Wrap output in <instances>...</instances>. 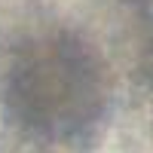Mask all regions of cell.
I'll return each instance as SVG.
<instances>
[{"mask_svg":"<svg viewBox=\"0 0 153 153\" xmlns=\"http://www.w3.org/2000/svg\"><path fill=\"white\" fill-rule=\"evenodd\" d=\"M89 9L0 0V153H153V37Z\"/></svg>","mask_w":153,"mask_h":153,"instance_id":"6da1fadb","label":"cell"}]
</instances>
